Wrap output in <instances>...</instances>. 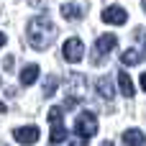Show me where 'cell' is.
Wrapping results in <instances>:
<instances>
[{"label":"cell","mask_w":146,"mask_h":146,"mask_svg":"<svg viewBox=\"0 0 146 146\" xmlns=\"http://www.w3.org/2000/svg\"><path fill=\"white\" fill-rule=\"evenodd\" d=\"M95 131H98V118H95V113H92V110H82V113L77 115V121H74V133H77L82 141H87L90 136H95Z\"/></svg>","instance_id":"cell-3"},{"label":"cell","mask_w":146,"mask_h":146,"mask_svg":"<svg viewBox=\"0 0 146 146\" xmlns=\"http://www.w3.org/2000/svg\"><path fill=\"white\" fill-rule=\"evenodd\" d=\"M115 46H118L115 33H103V36H98V38H95V46H92V64H103L105 56H108Z\"/></svg>","instance_id":"cell-2"},{"label":"cell","mask_w":146,"mask_h":146,"mask_svg":"<svg viewBox=\"0 0 146 146\" xmlns=\"http://www.w3.org/2000/svg\"><path fill=\"white\" fill-rule=\"evenodd\" d=\"M95 90H98L105 100H113V98H115V87H113V80H110V77H100V80L95 82Z\"/></svg>","instance_id":"cell-9"},{"label":"cell","mask_w":146,"mask_h":146,"mask_svg":"<svg viewBox=\"0 0 146 146\" xmlns=\"http://www.w3.org/2000/svg\"><path fill=\"white\" fill-rule=\"evenodd\" d=\"M26 36H28V44H31L36 51H46V49L54 44V38H56V26L51 23L49 15H36V18L28 23Z\"/></svg>","instance_id":"cell-1"},{"label":"cell","mask_w":146,"mask_h":146,"mask_svg":"<svg viewBox=\"0 0 146 146\" xmlns=\"http://www.w3.org/2000/svg\"><path fill=\"white\" fill-rule=\"evenodd\" d=\"M144 144H146V136L139 128H128L123 133V146H144Z\"/></svg>","instance_id":"cell-10"},{"label":"cell","mask_w":146,"mask_h":146,"mask_svg":"<svg viewBox=\"0 0 146 146\" xmlns=\"http://www.w3.org/2000/svg\"><path fill=\"white\" fill-rule=\"evenodd\" d=\"M46 118H49V123H59V121H62V108H56V105H54V108L49 110V115H46Z\"/></svg>","instance_id":"cell-16"},{"label":"cell","mask_w":146,"mask_h":146,"mask_svg":"<svg viewBox=\"0 0 146 146\" xmlns=\"http://www.w3.org/2000/svg\"><path fill=\"white\" fill-rule=\"evenodd\" d=\"M141 5H144V13H146V0H141Z\"/></svg>","instance_id":"cell-21"},{"label":"cell","mask_w":146,"mask_h":146,"mask_svg":"<svg viewBox=\"0 0 146 146\" xmlns=\"http://www.w3.org/2000/svg\"><path fill=\"white\" fill-rule=\"evenodd\" d=\"M62 15H64L67 21H80V18H82V8H80L77 3H64V5H62Z\"/></svg>","instance_id":"cell-11"},{"label":"cell","mask_w":146,"mask_h":146,"mask_svg":"<svg viewBox=\"0 0 146 146\" xmlns=\"http://www.w3.org/2000/svg\"><path fill=\"white\" fill-rule=\"evenodd\" d=\"M118 85H121V92H123L126 98H133V95H136V90H133V82H131V77H128L123 69L118 72Z\"/></svg>","instance_id":"cell-13"},{"label":"cell","mask_w":146,"mask_h":146,"mask_svg":"<svg viewBox=\"0 0 146 146\" xmlns=\"http://www.w3.org/2000/svg\"><path fill=\"white\" fill-rule=\"evenodd\" d=\"M141 87H144V92H146V72L141 74Z\"/></svg>","instance_id":"cell-17"},{"label":"cell","mask_w":146,"mask_h":146,"mask_svg":"<svg viewBox=\"0 0 146 146\" xmlns=\"http://www.w3.org/2000/svg\"><path fill=\"white\" fill-rule=\"evenodd\" d=\"M82 98H85V77L82 74H72L69 77V98H67L64 108H74Z\"/></svg>","instance_id":"cell-4"},{"label":"cell","mask_w":146,"mask_h":146,"mask_svg":"<svg viewBox=\"0 0 146 146\" xmlns=\"http://www.w3.org/2000/svg\"><path fill=\"white\" fill-rule=\"evenodd\" d=\"M56 85H59V80H56L54 74H49L46 82H44V98H51V95L56 92Z\"/></svg>","instance_id":"cell-15"},{"label":"cell","mask_w":146,"mask_h":146,"mask_svg":"<svg viewBox=\"0 0 146 146\" xmlns=\"http://www.w3.org/2000/svg\"><path fill=\"white\" fill-rule=\"evenodd\" d=\"M13 139L18 141V144L23 146H31L38 141V126H23V128H15L13 131Z\"/></svg>","instance_id":"cell-7"},{"label":"cell","mask_w":146,"mask_h":146,"mask_svg":"<svg viewBox=\"0 0 146 146\" xmlns=\"http://www.w3.org/2000/svg\"><path fill=\"white\" fill-rule=\"evenodd\" d=\"M121 62H123L126 67H133V64H139V62H144V54H141L139 49H126V51L121 54Z\"/></svg>","instance_id":"cell-12"},{"label":"cell","mask_w":146,"mask_h":146,"mask_svg":"<svg viewBox=\"0 0 146 146\" xmlns=\"http://www.w3.org/2000/svg\"><path fill=\"white\" fill-rule=\"evenodd\" d=\"M62 54H64V59L67 62H80L82 59V54H85V44H82V38H67L64 41V49H62Z\"/></svg>","instance_id":"cell-5"},{"label":"cell","mask_w":146,"mask_h":146,"mask_svg":"<svg viewBox=\"0 0 146 146\" xmlns=\"http://www.w3.org/2000/svg\"><path fill=\"white\" fill-rule=\"evenodd\" d=\"M69 146H74V144H69Z\"/></svg>","instance_id":"cell-22"},{"label":"cell","mask_w":146,"mask_h":146,"mask_svg":"<svg viewBox=\"0 0 146 146\" xmlns=\"http://www.w3.org/2000/svg\"><path fill=\"white\" fill-rule=\"evenodd\" d=\"M38 72H41L38 64H26V67L21 69V85H23V87H31V85L38 80Z\"/></svg>","instance_id":"cell-8"},{"label":"cell","mask_w":146,"mask_h":146,"mask_svg":"<svg viewBox=\"0 0 146 146\" xmlns=\"http://www.w3.org/2000/svg\"><path fill=\"white\" fill-rule=\"evenodd\" d=\"M103 21L110 23V26H123V23L128 21V13H126L121 5H108V8L103 10Z\"/></svg>","instance_id":"cell-6"},{"label":"cell","mask_w":146,"mask_h":146,"mask_svg":"<svg viewBox=\"0 0 146 146\" xmlns=\"http://www.w3.org/2000/svg\"><path fill=\"white\" fill-rule=\"evenodd\" d=\"M0 113H5V103H0Z\"/></svg>","instance_id":"cell-19"},{"label":"cell","mask_w":146,"mask_h":146,"mask_svg":"<svg viewBox=\"0 0 146 146\" xmlns=\"http://www.w3.org/2000/svg\"><path fill=\"white\" fill-rule=\"evenodd\" d=\"M103 146H115V144H113V141H105V144H103Z\"/></svg>","instance_id":"cell-20"},{"label":"cell","mask_w":146,"mask_h":146,"mask_svg":"<svg viewBox=\"0 0 146 146\" xmlns=\"http://www.w3.org/2000/svg\"><path fill=\"white\" fill-rule=\"evenodd\" d=\"M5 46V33H0V49Z\"/></svg>","instance_id":"cell-18"},{"label":"cell","mask_w":146,"mask_h":146,"mask_svg":"<svg viewBox=\"0 0 146 146\" xmlns=\"http://www.w3.org/2000/svg\"><path fill=\"white\" fill-rule=\"evenodd\" d=\"M49 139H51V144H64V141H67V128L62 126V121H59V123H51Z\"/></svg>","instance_id":"cell-14"}]
</instances>
